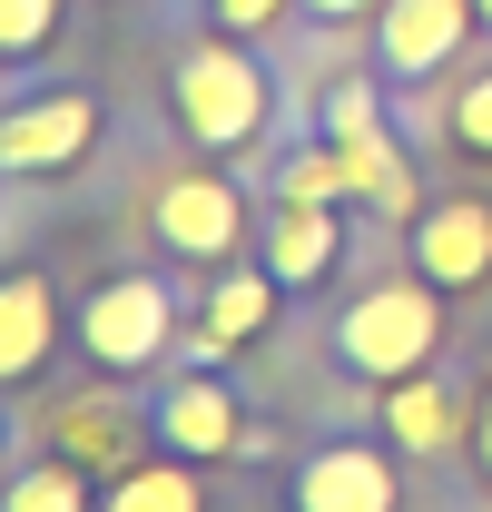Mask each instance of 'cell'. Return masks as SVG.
<instances>
[{
  "mask_svg": "<svg viewBox=\"0 0 492 512\" xmlns=\"http://www.w3.org/2000/svg\"><path fill=\"white\" fill-rule=\"evenodd\" d=\"M168 119L197 158H246L266 119H276V79L256 60V40H187L178 60H168Z\"/></svg>",
  "mask_w": 492,
  "mask_h": 512,
  "instance_id": "cell-1",
  "label": "cell"
},
{
  "mask_svg": "<svg viewBox=\"0 0 492 512\" xmlns=\"http://www.w3.org/2000/svg\"><path fill=\"white\" fill-rule=\"evenodd\" d=\"M443 286H433L424 266H404V276H365L345 306H335V325H325V345H335V365L365 384H404L424 375L433 355H443Z\"/></svg>",
  "mask_w": 492,
  "mask_h": 512,
  "instance_id": "cell-2",
  "label": "cell"
},
{
  "mask_svg": "<svg viewBox=\"0 0 492 512\" xmlns=\"http://www.w3.org/2000/svg\"><path fill=\"white\" fill-rule=\"evenodd\" d=\"M187 345V296L168 276H148V266H119V276H99L89 296H79V316H69V355L89 365V375H168Z\"/></svg>",
  "mask_w": 492,
  "mask_h": 512,
  "instance_id": "cell-3",
  "label": "cell"
},
{
  "mask_svg": "<svg viewBox=\"0 0 492 512\" xmlns=\"http://www.w3.org/2000/svg\"><path fill=\"white\" fill-rule=\"evenodd\" d=\"M148 414H158V453H187V463H276V434L237 404V384L217 365H168L148 375Z\"/></svg>",
  "mask_w": 492,
  "mask_h": 512,
  "instance_id": "cell-4",
  "label": "cell"
},
{
  "mask_svg": "<svg viewBox=\"0 0 492 512\" xmlns=\"http://www.w3.org/2000/svg\"><path fill=\"white\" fill-rule=\"evenodd\" d=\"M40 444L69 453V463H89L99 483H119L128 463H148L158 453V414H148V384L138 375H89L50 394V414H40Z\"/></svg>",
  "mask_w": 492,
  "mask_h": 512,
  "instance_id": "cell-5",
  "label": "cell"
},
{
  "mask_svg": "<svg viewBox=\"0 0 492 512\" xmlns=\"http://www.w3.org/2000/svg\"><path fill=\"white\" fill-rule=\"evenodd\" d=\"M414 453L394 444L384 424L374 434H315L296 463H286V512H404L414 483H404Z\"/></svg>",
  "mask_w": 492,
  "mask_h": 512,
  "instance_id": "cell-6",
  "label": "cell"
},
{
  "mask_svg": "<svg viewBox=\"0 0 492 512\" xmlns=\"http://www.w3.org/2000/svg\"><path fill=\"white\" fill-rule=\"evenodd\" d=\"M99 89H30V99H10L0 109V178H69V168H89V148H99Z\"/></svg>",
  "mask_w": 492,
  "mask_h": 512,
  "instance_id": "cell-7",
  "label": "cell"
},
{
  "mask_svg": "<svg viewBox=\"0 0 492 512\" xmlns=\"http://www.w3.org/2000/svg\"><path fill=\"white\" fill-rule=\"evenodd\" d=\"M148 227H158V247L187 256V266H227V256H246V197L227 168H178V178H158L148 188Z\"/></svg>",
  "mask_w": 492,
  "mask_h": 512,
  "instance_id": "cell-8",
  "label": "cell"
},
{
  "mask_svg": "<svg viewBox=\"0 0 492 512\" xmlns=\"http://www.w3.org/2000/svg\"><path fill=\"white\" fill-rule=\"evenodd\" d=\"M473 404H483V375H404V384H374V424L394 434V444L414 453V463H443V453L473 444Z\"/></svg>",
  "mask_w": 492,
  "mask_h": 512,
  "instance_id": "cell-9",
  "label": "cell"
},
{
  "mask_svg": "<svg viewBox=\"0 0 492 512\" xmlns=\"http://www.w3.org/2000/svg\"><path fill=\"white\" fill-rule=\"evenodd\" d=\"M473 30H483L473 0H384V10H374V79H384V89L443 79V69L463 60Z\"/></svg>",
  "mask_w": 492,
  "mask_h": 512,
  "instance_id": "cell-10",
  "label": "cell"
},
{
  "mask_svg": "<svg viewBox=\"0 0 492 512\" xmlns=\"http://www.w3.org/2000/svg\"><path fill=\"white\" fill-rule=\"evenodd\" d=\"M69 316L79 306H60V276L50 266H0V394H30L60 365Z\"/></svg>",
  "mask_w": 492,
  "mask_h": 512,
  "instance_id": "cell-11",
  "label": "cell"
},
{
  "mask_svg": "<svg viewBox=\"0 0 492 512\" xmlns=\"http://www.w3.org/2000/svg\"><path fill=\"white\" fill-rule=\"evenodd\" d=\"M276 306H286V286L266 276V256H256V266H246V256H227V266L207 276L197 316H187V345H178V365H227L237 345H256V335L276 325Z\"/></svg>",
  "mask_w": 492,
  "mask_h": 512,
  "instance_id": "cell-12",
  "label": "cell"
},
{
  "mask_svg": "<svg viewBox=\"0 0 492 512\" xmlns=\"http://www.w3.org/2000/svg\"><path fill=\"white\" fill-rule=\"evenodd\" d=\"M404 266H424L443 296H483L492 286V197H433L404 227Z\"/></svg>",
  "mask_w": 492,
  "mask_h": 512,
  "instance_id": "cell-13",
  "label": "cell"
},
{
  "mask_svg": "<svg viewBox=\"0 0 492 512\" xmlns=\"http://www.w3.org/2000/svg\"><path fill=\"white\" fill-rule=\"evenodd\" d=\"M256 256H266V276H276L286 296H306V286H325V276L345 266V217H335L325 197H266Z\"/></svg>",
  "mask_w": 492,
  "mask_h": 512,
  "instance_id": "cell-14",
  "label": "cell"
},
{
  "mask_svg": "<svg viewBox=\"0 0 492 512\" xmlns=\"http://www.w3.org/2000/svg\"><path fill=\"white\" fill-rule=\"evenodd\" d=\"M99 512H217V483L187 453H148V463H128L119 483H99Z\"/></svg>",
  "mask_w": 492,
  "mask_h": 512,
  "instance_id": "cell-15",
  "label": "cell"
},
{
  "mask_svg": "<svg viewBox=\"0 0 492 512\" xmlns=\"http://www.w3.org/2000/svg\"><path fill=\"white\" fill-rule=\"evenodd\" d=\"M0 512H99V473L40 444L30 463H10V473H0Z\"/></svg>",
  "mask_w": 492,
  "mask_h": 512,
  "instance_id": "cell-16",
  "label": "cell"
},
{
  "mask_svg": "<svg viewBox=\"0 0 492 512\" xmlns=\"http://www.w3.org/2000/svg\"><path fill=\"white\" fill-rule=\"evenodd\" d=\"M443 128H453V148H463V158H492V60H473L463 79H453Z\"/></svg>",
  "mask_w": 492,
  "mask_h": 512,
  "instance_id": "cell-17",
  "label": "cell"
},
{
  "mask_svg": "<svg viewBox=\"0 0 492 512\" xmlns=\"http://www.w3.org/2000/svg\"><path fill=\"white\" fill-rule=\"evenodd\" d=\"M60 40V0H0V69L40 60Z\"/></svg>",
  "mask_w": 492,
  "mask_h": 512,
  "instance_id": "cell-18",
  "label": "cell"
},
{
  "mask_svg": "<svg viewBox=\"0 0 492 512\" xmlns=\"http://www.w3.org/2000/svg\"><path fill=\"white\" fill-rule=\"evenodd\" d=\"M207 20H217L227 40H266V30L286 20V0H207Z\"/></svg>",
  "mask_w": 492,
  "mask_h": 512,
  "instance_id": "cell-19",
  "label": "cell"
},
{
  "mask_svg": "<svg viewBox=\"0 0 492 512\" xmlns=\"http://www.w3.org/2000/svg\"><path fill=\"white\" fill-rule=\"evenodd\" d=\"M296 10H306L315 30H345V20H374L384 0H296Z\"/></svg>",
  "mask_w": 492,
  "mask_h": 512,
  "instance_id": "cell-20",
  "label": "cell"
},
{
  "mask_svg": "<svg viewBox=\"0 0 492 512\" xmlns=\"http://www.w3.org/2000/svg\"><path fill=\"white\" fill-rule=\"evenodd\" d=\"M473 473H483V493H492V375H483V404H473Z\"/></svg>",
  "mask_w": 492,
  "mask_h": 512,
  "instance_id": "cell-21",
  "label": "cell"
},
{
  "mask_svg": "<svg viewBox=\"0 0 492 512\" xmlns=\"http://www.w3.org/2000/svg\"><path fill=\"white\" fill-rule=\"evenodd\" d=\"M0 473H10V404H0Z\"/></svg>",
  "mask_w": 492,
  "mask_h": 512,
  "instance_id": "cell-22",
  "label": "cell"
},
{
  "mask_svg": "<svg viewBox=\"0 0 492 512\" xmlns=\"http://www.w3.org/2000/svg\"><path fill=\"white\" fill-rule=\"evenodd\" d=\"M473 10H483V30H492V0H473Z\"/></svg>",
  "mask_w": 492,
  "mask_h": 512,
  "instance_id": "cell-23",
  "label": "cell"
}]
</instances>
